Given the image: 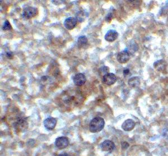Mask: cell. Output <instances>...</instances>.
<instances>
[{"label": "cell", "instance_id": "obj_7", "mask_svg": "<svg viewBox=\"0 0 168 156\" xmlns=\"http://www.w3.org/2000/svg\"><path fill=\"white\" fill-rule=\"evenodd\" d=\"M63 98H65L64 100V103L67 105H71V104H76L79 102V100H80L79 96H77L76 94L75 95L72 94H65Z\"/></svg>", "mask_w": 168, "mask_h": 156}, {"label": "cell", "instance_id": "obj_11", "mask_svg": "<svg viewBox=\"0 0 168 156\" xmlns=\"http://www.w3.org/2000/svg\"><path fill=\"white\" fill-rule=\"evenodd\" d=\"M57 124V119L54 117H48L44 121L45 127L49 130H53Z\"/></svg>", "mask_w": 168, "mask_h": 156}, {"label": "cell", "instance_id": "obj_18", "mask_svg": "<svg viewBox=\"0 0 168 156\" xmlns=\"http://www.w3.org/2000/svg\"><path fill=\"white\" fill-rule=\"evenodd\" d=\"M109 70V68L107 67L106 66H103L102 67H100L99 69V75L101 76L102 75V76H104L105 75L108 73V71Z\"/></svg>", "mask_w": 168, "mask_h": 156}, {"label": "cell", "instance_id": "obj_20", "mask_svg": "<svg viewBox=\"0 0 168 156\" xmlns=\"http://www.w3.org/2000/svg\"><path fill=\"white\" fill-rule=\"evenodd\" d=\"M112 18H113V15L111 12H109L108 15H106V20L107 22H110L112 20Z\"/></svg>", "mask_w": 168, "mask_h": 156}, {"label": "cell", "instance_id": "obj_22", "mask_svg": "<svg viewBox=\"0 0 168 156\" xmlns=\"http://www.w3.org/2000/svg\"><path fill=\"white\" fill-rule=\"evenodd\" d=\"M129 147V144L126 141L122 142V147L123 149H127Z\"/></svg>", "mask_w": 168, "mask_h": 156}, {"label": "cell", "instance_id": "obj_24", "mask_svg": "<svg viewBox=\"0 0 168 156\" xmlns=\"http://www.w3.org/2000/svg\"><path fill=\"white\" fill-rule=\"evenodd\" d=\"M129 70L128 69H125V70H123V74L126 76V75H127L129 73Z\"/></svg>", "mask_w": 168, "mask_h": 156}, {"label": "cell", "instance_id": "obj_14", "mask_svg": "<svg viewBox=\"0 0 168 156\" xmlns=\"http://www.w3.org/2000/svg\"><path fill=\"white\" fill-rule=\"evenodd\" d=\"M88 38L86 36H80L77 40V46L79 49L84 48L88 44Z\"/></svg>", "mask_w": 168, "mask_h": 156}, {"label": "cell", "instance_id": "obj_21", "mask_svg": "<svg viewBox=\"0 0 168 156\" xmlns=\"http://www.w3.org/2000/svg\"><path fill=\"white\" fill-rule=\"evenodd\" d=\"M162 135L165 139H168V128L165 129L163 130V133H162Z\"/></svg>", "mask_w": 168, "mask_h": 156}, {"label": "cell", "instance_id": "obj_5", "mask_svg": "<svg viewBox=\"0 0 168 156\" xmlns=\"http://www.w3.org/2000/svg\"><path fill=\"white\" fill-rule=\"evenodd\" d=\"M117 61L121 63H126L130 59L129 53L128 50L126 49L118 53L117 56Z\"/></svg>", "mask_w": 168, "mask_h": 156}, {"label": "cell", "instance_id": "obj_16", "mask_svg": "<svg viewBox=\"0 0 168 156\" xmlns=\"http://www.w3.org/2000/svg\"><path fill=\"white\" fill-rule=\"evenodd\" d=\"M154 67L158 71L163 70L165 67V63L163 59L157 61L153 64Z\"/></svg>", "mask_w": 168, "mask_h": 156}, {"label": "cell", "instance_id": "obj_9", "mask_svg": "<svg viewBox=\"0 0 168 156\" xmlns=\"http://www.w3.org/2000/svg\"><path fill=\"white\" fill-rule=\"evenodd\" d=\"M115 148L113 142L109 140H106L101 144V149L104 152H112Z\"/></svg>", "mask_w": 168, "mask_h": 156}, {"label": "cell", "instance_id": "obj_25", "mask_svg": "<svg viewBox=\"0 0 168 156\" xmlns=\"http://www.w3.org/2000/svg\"><path fill=\"white\" fill-rule=\"evenodd\" d=\"M59 156H69V154H68V153H61V154H59Z\"/></svg>", "mask_w": 168, "mask_h": 156}, {"label": "cell", "instance_id": "obj_8", "mask_svg": "<svg viewBox=\"0 0 168 156\" xmlns=\"http://www.w3.org/2000/svg\"><path fill=\"white\" fill-rule=\"evenodd\" d=\"M73 82L76 86H81L86 82V78L83 74L78 73L74 76Z\"/></svg>", "mask_w": 168, "mask_h": 156}, {"label": "cell", "instance_id": "obj_2", "mask_svg": "<svg viewBox=\"0 0 168 156\" xmlns=\"http://www.w3.org/2000/svg\"><path fill=\"white\" fill-rule=\"evenodd\" d=\"M15 130L18 131H23L25 130L28 127V123L25 117L19 116L17 117L13 124Z\"/></svg>", "mask_w": 168, "mask_h": 156}, {"label": "cell", "instance_id": "obj_15", "mask_svg": "<svg viewBox=\"0 0 168 156\" xmlns=\"http://www.w3.org/2000/svg\"><path fill=\"white\" fill-rule=\"evenodd\" d=\"M128 83L129 86H131L133 88H135L138 86L140 84V80L139 77L134 76L129 79Z\"/></svg>", "mask_w": 168, "mask_h": 156}, {"label": "cell", "instance_id": "obj_13", "mask_svg": "<svg viewBox=\"0 0 168 156\" xmlns=\"http://www.w3.org/2000/svg\"><path fill=\"white\" fill-rule=\"evenodd\" d=\"M136 123L131 119L126 120L124 123L122 124V128L126 131H129L132 130L135 127Z\"/></svg>", "mask_w": 168, "mask_h": 156}, {"label": "cell", "instance_id": "obj_12", "mask_svg": "<svg viewBox=\"0 0 168 156\" xmlns=\"http://www.w3.org/2000/svg\"><path fill=\"white\" fill-rule=\"evenodd\" d=\"M118 37V33L116 30H109L106 34L104 38L106 41L109 42H113L117 39Z\"/></svg>", "mask_w": 168, "mask_h": 156}, {"label": "cell", "instance_id": "obj_10", "mask_svg": "<svg viewBox=\"0 0 168 156\" xmlns=\"http://www.w3.org/2000/svg\"><path fill=\"white\" fill-rule=\"evenodd\" d=\"M77 24V20L76 18L70 17L68 18L64 22V26L67 29L72 30L74 29Z\"/></svg>", "mask_w": 168, "mask_h": 156}, {"label": "cell", "instance_id": "obj_3", "mask_svg": "<svg viewBox=\"0 0 168 156\" xmlns=\"http://www.w3.org/2000/svg\"><path fill=\"white\" fill-rule=\"evenodd\" d=\"M69 145V141L65 137H58L55 141V145L59 149L66 148Z\"/></svg>", "mask_w": 168, "mask_h": 156}, {"label": "cell", "instance_id": "obj_23", "mask_svg": "<svg viewBox=\"0 0 168 156\" xmlns=\"http://www.w3.org/2000/svg\"><path fill=\"white\" fill-rule=\"evenodd\" d=\"M6 56H7V57H8V59H13V57H14V54H13L12 52H6Z\"/></svg>", "mask_w": 168, "mask_h": 156}, {"label": "cell", "instance_id": "obj_6", "mask_svg": "<svg viewBox=\"0 0 168 156\" xmlns=\"http://www.w3.org/2000/svg\"><path fill=\"white\" fill-rule=\"evenodd\" d=\"M117 77L113 73H108L102 78V81L105 84L112 86L117 81Z\"/></svg>", "mask_w": 168, "mask_h": 156}, {"label": "cell", "instance_id": "obj_19", "mask_svg": "<svg viewBox=\"0 0 168 156\" xmlns=\"http://www.w3.org/2000/svg\"><path fill=\"white\" fill-rule=\"evenodd\" d=\"M2 29L4 31H8V30H10L12 29V27H11V24L10 22H8V20H6L5 21L4 24L2 27Z\"/></svg>", "mask_w": 168, "mask_h": 156}, {"label": "cell", "instance_id": "obj_4", "mask_svg": "<svg viewBox=\"0 0 168 156\" xmlns=\"http://www.w3.org/2000/svg\"><path fill=\"white\" fill-rule=\"evenodd\" d=\"M38 13V11L37 8L34 7H28L26 8L22 12V15L24 17H25L26 19H32L34 17L36 16Z\"/></svg>", "mask_w": 168, "mask_h": 156}, {"label": "cell", "instance_id": "obj_1", "mask_svg": "<svg viewBox=\"0 0 168 156\" xmlns=\"http://www.w3.org/2000/svg\"><path fill=\"white\" fill-rule=\"evenodd\" d=\"M104 125V120L101 117H96L91 120L89 124V130L92 133H98L103 129Z\"/></svg>", "mask_w": 168, "mask_h": 156}, {"label": "cell", "instance_id": "obj_17", "mask_svg": "<svg viewBox=\"0 0 168 156\" xmlns=\"http://www.w3.org/2000/svg\"><path fill=\"white\" fill-rule=\"evenodd\" d=\"M86 18V15L83 11H79L76 15L77 20L79 21L80 22H82L85 18Z\"/></svg>", "mask_w": 168, "mask_h": 156}]
</instances>
